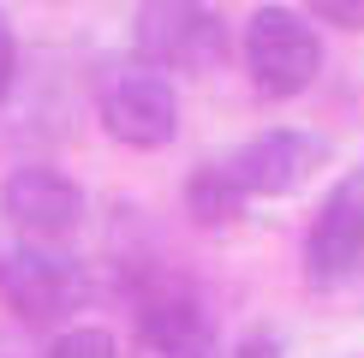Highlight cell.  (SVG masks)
Returning a JSON list of instances; mask_svg holds the SVG:
<instances>
[{"label": "cell", "mask_w": 364, "mask_h": 358, "mask_svg": "<svg viewBox=\"0 0 364 358\" xmlns=\"http://www.w3.org/2000/svg\"><path fill=\"white\" fill-rule=\"evenodd\" d=\"M0 221H6L18 239L66 245V239L84 227V185H78L72 173L48 168V161L12 168L6 185H0Z\"/></svg>", "instance_id": "obj_5"}, {"label": "cell", "mask_w": 364, "mask_h": 358, "mask_svg": "<svg viewBox=\"0 0 364 358\" xmlns=\"http://www.w3.org/2000/svg\"><path fill=\"white\" fill-rule=\"evenodd\" d=\"M42 358H119V340L108 328H96V322H78V328H66V335H54Z\"/></svg>", "instance_id": "obj_10"}, {"label": "cell", "mask_w": 364, "mask_h": 358, "mask_svg": "<svg viewBox=\"0 0 364 358\" xmlns=\"http://www.w3.org/2000/svg\"><path fill=\"white\" fill-rule=\"evenodd\" d=\"M239 54H245L251 84L263 90V96H275V102L305 96L316 84V72H323V36H316V24L299 18L293 6H257L251 24H245Z\"/></svg>", "instance_id": "obj_4"}, {"label": "cell", "mask_w": 364, "mask_h": 358, "mask_svg": "<svg viewBox=\"0 0 364 358\" xmlns=\"http://www.w3.org/2000/svg\"><path fill=\"white\" fill-rule=\"evenodd\" d=\"M90 298V263L48 239L0 245V305L30 328H54Z\"/></svg>", "instance_id": "obj_1"}, {"label": "cell", "mask_w": 364, "mask_h": 358, "mask_svg": "<svg viewBox=\"0 0 364 358\" xmlns=\"http://www.w3.org/2000/svg\"><path fill=\"white\" fill-rule=\"evenodd\" d=\"M96 119L126 149H161L179 131V96L173 78L149 60H114L96 78Z\"/></svg>", "instance_id": "obj_3"}, {"label": "cell", "mask_w": 364, "mask_h": 358, "mask_svg": "<svg viewBox=\"0 0 364 358\" xmlns=\"http://www.w3.org/2000/svg\"><path fill=\"white\" fill-rule=\"evenodd\" d=\"M132 48L138 60L149 66H161L173 78H203V72H215L227 48H233V36H227V18L209 0H138V12H132Z\"/></svg>", "instance_id": "obj_2"}, {"label": "cell", "mask_w": 364, "mask_h": 358, "mask_svg": "<svg viewBox=\"0 0 364 358\" xmlns=\"http://www.w3.org/2000/svg\"><path fill=\"white\" fill-rule=\"evenodd\" d=\"M316 24H335V30H364V0H305Z\"/></svg>", "instance_id": "obj_11"}, {"label": "cell", "mask_w": 364, "mask_h": 358, "mask_svg": "<svg viewBox=\"0 0 364 358\" xmlns=\"http://www.w3.org/2000/svg\"><path fill=\"white\" fill-rule=\"evenodd\" d=\"M358 263H364V209L353 203L346 185H335L305 233V275L316 287H341L346 275H358Z\"/></svg>", "instance_id": "obj_8"}, {"label": "cell", "mask_w": 364, "mask_h": 358, "mask_svg": "<svg viewBox=\"0 0 364 358\" xmlns=\"http://www.w3.org/2000/svg\"><path fill=\"white\" fill-rule=\"evenodd\" d=\"M245 191H239V179L227 173V161H203L191 179H186V215L197 227H233L239 215H245Z\"/></svg>", "instance_id": "obj_9"}, {"label": "cell", "mask_w": 364, "mask_h": 358, "mask_svg": "<svg viewBox=\"0 0 364 358\" xmlns=\"http://www.w3.org/2000/svg\"><path fill=\"white\" fill-rule=\"evenodd\" d=\"M341 185H346V191H353V203L364 209V168H353V173H346V179H341Z\"/></svg>", "instance_id": "obj_14"}, {"label": "cell", "mask_w": 364, "mask_h": 358, "mask_svg": "<svg viewBox=\"0 0 364 358\" xmlns=\"http://www.w3.org/2000/svg\"><path fill=\"white\" fill-rule=\"evenodd\" d=\"M227 358H287V347H281L275 335H269V328H251V335L239 340V347L227 352Z\"/></svg>", "instance_id": "obj_13"}, {"label": "cell", "mask_w": 364, "mask_h": 358, "mask_svg": "<svg viewBox=\"0 0 364 358\" xmlns=\"http://www.w3.org/2000/svg\"><path fill=\"white\" fill-rule=\"evenodd\" d=\"M323 138H311V131H293V126H269L245 138L227 156V173L239 179V191L245 197H293L299 185H311L316 168H323Z\"/></svg>", "instance_id": "obj_6"}, {"label": "cell", "mask_w": 364, "mask_h": 358, "mask_svg": "<svg viewBox=\"0 0 364 358\" xmlns=\"http://www.w3.org/2000/svg\"><path fill=\"white\" fill-rule=\"evenodd\" d=\"M138 347L149 358H221V328L209 317V305L191 287H161L138 293Z\"/></svg>", "instance_id": "obj_7"}, {"label": "cell", "mask_w": 364, "mask_h": 358, "mask_svg": "<svg viewBox=\"0 0 364 358\" xmlns=\"http://www.w3.org/2000/svg\"><path fill=\"white\" fill-rule=\"evenodd\" d=\"M12 84H18V30L0 12V102L12 96Z\"/></svg>", "instance_id": "obj_12"}]
</instances>
